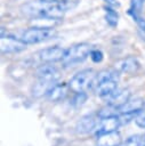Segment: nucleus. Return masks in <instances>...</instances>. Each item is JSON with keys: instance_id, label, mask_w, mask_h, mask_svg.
I'll return each instance as SVG.
<instances>
[{"instance_id": "23", "label": "nucleus", "mask_w": 145, "mask_h": 146, "mask_svg": "<svg viewBox=\"0 0 145 146\" xmlns=\"http://www.w3.org/2000/svg\"><path fill=\"white\" fill-rule=\"evenodd\" d=\"M135 123L139 127V128H143L145 129V107L137 113L136 117H135Z\"/></svg>"}, {"instance_id": "14", "label": "nucleus", "mask_w": 145, "mask_h": 146, "mask_svg": "<svg viewBox=\"0 0 145 146\" xmlns=\"http://www.w3.org/2000/svg\"><path fill=\"white\" fill-rule=\"evenodd\" d=\"M130 90L129 89H121V90H116L108 99H107V104H110L111 106L115 107L118 111L130 99Z\"/></svg>"}, {"instance_id": "6", "label": "nucleus", "mask_w": 145, "mask_h": 146, "mask_svg": "<svg viewBox=\"0 0 145 146\" xmlns=\"http://www.w3.org/2000/svg\"><path fill=\"white\" fill-rule=\"evenodd\" d=\"M65 52L66 49L58 46H54L39 50L35 55H33V58L39 64H53L56 62H62L65 56Z\"/></svg>"}, {"instance_id": "9", "label": "nucleus", "mask_w": 145, "mask_h": 146, "mask_svg": "<svg viewBox=\"0 0 145 146\" xmlns=\"http://www.w3.org/2000/svg\"><path fill=\"white\" fill-rule=\"evenodd\" d=\"M71 91L70 84L66 82H61V83H55L46 94V97L48 100L53 102V103H58L64 100L69 92Z\"/></svg>"}, {"instance_id": "7", "label": "nucleus", "mask_w": 145, "mask_h": 146, "mask_svg": "<svg viewBox=\"0 0 145 146\" xmlns=\"http://www.w3.org/2000/svg\"><path fill=\"white\" fill-rule=\"evenodd\" d=\"M27 47V43L24 42V40L21 38H16L14 35L5 34L0 35V50L1 54H17L23 50H25Z\"/></svg>"}, {"instance_id": "13", "label": "nucleus", "mask_w": 145, "mask_h": 146, "mask_svg": "<svg viewBox=\"0 0 145 146\" xmlns=\"http://www.w3.org/2000/svg\"><path fill=\"white\" fill-rule=\"evenodd\" d=\"M118 67L121 72L132 75V74H136L140 70V63L136 57L128 56L118 63Z\"/></svg>"}, {"instance_id": "24", "label": "nucleus", "mask_w": 145, "mask_h": 146, "mask_svg": "<svg viewBox=\"0 0 145 146\" xmlns=\"http://www.w3.org/2000/svg\"><path fill=\"white\" fill-rule=\"evenodd\" d=\"M134 21L136 22V24H137V26H138V30H139V32L142 33V35L145 36V18L138 16V17H136Z\"/></svg>"}, {"instance_id": "11", "label": "nucleus", "mask_w": 145, "mask_h": 146, "mask_svg": "<svg viewBox=\"0 0 145 146\" xmlns=\"http://www.w3.org/2000/svg\"><path fill=\"white\" fill-rule=\"evenodd\" d=\"M99 122V117L96 114H88V115H84L82 116L76 125H75V129H76V132L79 133H88V132H91L96 129L97 124Z\"/></svg>"}, {"instance_id": "25", "label": "nucleus", "mask_w": 145, "mask_h": 146, "mask_svg": "<svg viewBox=\"0 0 145 146\" xmlns=\"http://www.w3.org/2000/svg\"><path fill=\"white\" fill-rule=\"evenodd\" d=\"M105 2H106V5H108V6H112V7H119L120 6V3L116 1V0H104Z\"/></svg>"}, {"instance_id": "2", "label": "nucleus", "mask_w": 145, "mask_h": 146, "mask_svg": "<svg viewBox=\"0 0 145 146\" xmlns=\"http://www.w3.org/2000/svg\"><path fill=\"white\" fill-rule=\"evenodd\" d=\"M92 89L100 98H110L118 90V73L112 70H102L97 72Z\"/></svg>"}, {"instance_id": "12", "label": "nucleus", "mask_w": 145, "mask_h": 146, "mask_svg": "<svg viewBox=\"0 0 145 146\" xmlns=\"http://www.w3.org/2000/svg\"><path fill=\"white\" fill-rule=\"evenodd\" d=\"M122 141L123 140L121 133L118 130H115L98 135L96 140V146H121Z\"/></svg>"}, {"instance_id": "21", "label": "nucleus", "mask_w": 145, "mask_h": 146, "mask_svg": "<svg viewBox=\"0 0 145 146\" xmlns=\"http://www.w3.org/2000/svg\"><path fill=\"white\" fill-rule=\"evenodd\" d=\"M143 0H131L130 1V8L128 10V14L132 16V18L135 19L136 17L140 16V11L143 8Z\"/></svg>"}, {"instance_id": "20", "label": "nucleus", "mask_w": 145, "mask_h": 146, "mask_svg": "<svg viewBox=\"0 0 145 146\" xmlns=\"http://www.w3.org/2000/svg\"><path fill=\"white\" fill-rule=\"evenodd\" d=\"M118 110L113 106H111L110 104H107L106 106L99 108L97 111V115L99 119H105V117H110V116H114V115H118Z\"/></svg>"}, {"instance_id": "26", "label": "nucleus", "mask_w": 145, "mask_h": 146, "mask_svg": "<svg viewBox=\"0 0 145 146\" xmlns=\"http://www.w3.org/2000/svg\"><path fill=\"white\" fill-rule=\"evenodd\" d=\"M43 1H46V2H53V3H64L67 0H43Z\"/></svg>"}, {"instance_id": "4", "label": "nucleus", "mask_w": 145, "mask_h": 146, "mask_svg": "<svg viewBox=\"0 0 145 146\" xmlns=\"http://www.w3.org/2000/svg\"><path fill=\"white\" fill-rule=\"evenodd\" d=\"M96 74H97V72L94 71L92 68H84V70L75 73L69 82L71 91L82 92V91L92 89V83H94Z\"/></svg>"}, {"instance_id": "5", "label": "nucleus", "mask_w": 145, "mask_h": 146, "mask_svg": "<svg viewBox=\"0 0 145 146\" xmlns=\"http://www.w3.org/2000/svg\"><path fill=\"white\" fill-rule=\"evenodd\" d=\"M55 36L54 29H43V27H35L31 26L30 29L25 30L22 34V39L27 44H35L47 40H50Z\"/></svg>"}, {"instance_id": "1", "label": "nucleus", "mask_w": 145, "mask_h": 146, "mask_svg": "<svg viewBox=\"0 0 145 146\" xmlns=\"http://www.w3.org/2000/svg\"><path fill=\"white\" fill-rule=\"evenodd\" d=\"M24 13L38 17V16H45L49 18H54L57 21H61L64 17L65 8L63 7V3H53V2H46L43 0L39 1H32L23 6Z\"/></svg>"}, {"instance_id": "18", "label": "nucleus", "mask_w": 145, "mask_h": 146, "mask_svg": "<svg viewBox=\"0 0 145 146\" xmlns=\"http://www.w3.org/2000/svg\"><path fill=\"white\" fill-rule=\"evenodd\" d=\"M121 146H145V135H131L122 141Z\"/></svg>"}, {"instance_id": "15", "label": "nucleus", "mask_w": 145, "mask_h": 146, "mask_svg": "<svg viewBox=\"0 0 145 146\" xmlns=\"http://www.w3.org/2000/svg\"><path fill=\"white\" fill-rule=\"evenodd\" d=\"M145 107V100L143 98H134L129 99L120 110V114H137Z\"/></svg>"}, {"instance_id": "16", "label": "nucleus", "mask_w": 145, "mask_h": 146, "mask_svg": "<svg viewBox=\"0 0 145 146\" xmlns=\"http://www.w3.org/2000/svg\"><path fill=\"white\" fill-rule=\"evenodd\" d=\"M58 23H59V21L54 19V18H49V17H45V16L33 17L31 19V25L32 26L43 27V29H54Z\"/></svg>"}, {"instance_id": "17", "label": "nucleus", "mask_w": 145, "mask_h": 146, "mask_svg": "<svg viewBox=\"0 0 145 146\" xmlns=\"http://www.w3.org/2000/svg\"><path fill=\"white\" fill-rule=\"evenodd\" d=\"M104 9H105V19H106V23L110 26L115 27L118 25V22H119V14H118V11L114 9V7L108 6V5H106L104 7Z\"/></svg>"}, {"instance_id": "3", "label": "nucleus", "mask_w": 145, "mask_h": 146, "mask_svg": "<svg viewBox=\"0 0 145 146\" xmlns=\"http://www.w3.org/2000/svg\"><path fill=\"white\" fill-rule=\"evenodd\" d=\"M91 46L87 42H80L71 46L69 49H66L65 56L62 60V64L64 67L73 66L75 64L82 63L90 54Z\"/></svg>"}, {"instance_id": "22", "label": "nucleus", "mask_w": 145, "mask_h": 146, "mask_svg": "<svg viewBox=\"0 0 145 146\" xmlns=\"http://www.w3.org/2000/svg\"><path fill=\"white\" fill-rule=\"evenodd\" d=\"M89 57H90V59L94 63L98 64V63H102L103 62V59H104V52L100 49H97V48L96 49H91V51L89 54Z\"/></svg>"}, {"instance_id": "10", "label": "nucleus", "mask_w": 145, "mask_h": 146, "mask_svg": "<svg viewBox=\"0 0 145 146\" xmlns=\"http://www.w3.org/2000/svg\"><path fill=\"white\" fill-rule=\"evenodd\" d=\"M120 125H121V121L119 119V114L114 115V116L105 117V119H99V122L95 129V133H96V136H98V135H102L105 132L115 131L119 129Z\"/></svg>"}, {"instance_id": "19", "label": "nucleus", "mask_w": 145, "mask_h": 146, "mask_svg": "<svg viewBox=\"0 0 145 146\" xmlns=\"http://www.w3.org/2000/svg\"><path fill=\"white\" fill-rule=\"evenodd\" d=\"M88 99V95L87 91H82V92H74L73 98L71 99V105L74 108H80L81 106L84 105V103Z\"/></svg>"}, {"instance_id": "8", "label": "nucleus", "mask_w": 145, "mask_h": 146, "mask_svg": "<svg viewBox=\"0 0 145 146\" xmlns=\"http://www.w3.org/2000/svg\"><path fill=\"white\" fill-rule=\"evenodd\" d=\"M35 75L39 81L54 84L61 78V72L53 64H41L37 68Z\"/></svg>"}]
</instances>
